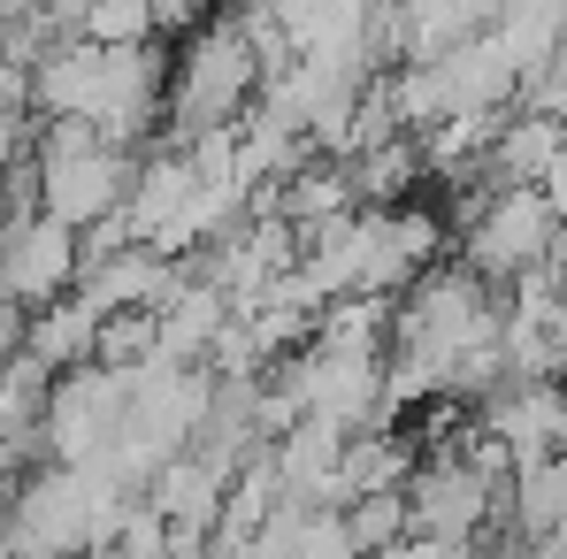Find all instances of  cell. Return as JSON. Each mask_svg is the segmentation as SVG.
Listing matches in <instances>:
<instances>
[{
	"instance_id": "obj_1",
	"label": "cell",
	"mask_w": 567,
	"mask_h": 559,
	"mask_svg": "<svg viewBox=\"0 0 567 559\" xmlns=\"http://www.w3.org/2000/svg\"><path fill=\"white\" fill-rule=\"evenodd\" d=\"M31 177H39V215L85 238L93 222L123 215V199H131V177H138V169H131L123 146H107V138H93V131H78V123H47Z\"/></svg>"
},
{
	"instance_id": "obj_2",
	"label": "cell",
	"mask_w": 567,
	"mask_h": 559,
	"mask_svg": "<svg viewBox=\"0 0 567 559\" xmlns=\"http://www.w3.org/2000/svg\"><path fill=\"white\" fill-rule=\"evenodd\" d=\"M169 115H177V131L192 138H223V131H238V115L261 100V54H254V39H246V23H207L199 39L185 46V62H177V77H169Z\"/></svg>"
},
{
	"instance_id": "obj_3",
	"label": "cell",
	"mask_w": 567,
	"mask_h": 559,
	"mask_svg": "<svg viewBox=\"0 0 567 559\" xmlns=\"http://www.w3.org/2000/svg\"><path fill=\"white\" fill-rule=\"evenodd\" d=\"M123 414H131V375L123 369H100V361L93 369H70V375H54V391H47L39 445L54 453V467H93L115 445Z\"/></svg>"
},
{
	"instance_id": "obj_4",
	"label": "cell",
	"mask_w": 567,
	"mask_h": 559,
	"mask_svg": "<svg viewBox=\"0 0 567 559\" xmlns=\"http://www.w3.org/2000/svg\"><path fill=\"white\" fill-rule=\"evenodd\" d=\"M85 277V253H78V230H62V222H47V215H16L8 230H0V291L16 299V307H54L70 283Z\"/></svg>"
},
{
	"instance_id": "obj_5",
	"label": "cell",
	"mask_w": 567,
	"mask_h": 559,
	"mask_svg": "<svg viewBox=\"0 0 567 559\" xmlns=\"http://www.w3.org/2000/svg\"><path fill=\"white\" fill-rule=\"evenodd\" d=\"M93 353H100V314L85 299H54L23 322V361H39L47 375L93 369Z\"/></svg>"
},
{
	"instance_id": "obj_6",
	"label": "cell",
	"mask_w": 567,
	"mask_h": 559,
	"mask_svg": "<svg viewBox=\"0 0 567 559\" xmlns=\"http://www.w3.org/2000/svg\"><path fill=\"white\" fill-rule=\"evenodd\" d=\"M545 222H553V207H545V199H529V191L498 199V207L468 230L475 269H522V261H537V253H545Z\"/></svg>"
},
{
	"instance_id": "obj_7",
	"label": "cell",
	"mask_w": 567,
	"mask_h": 559,
	"mask_svg": "<svg viewBox=\"0 0 567 559\" xmlns=\"http://www.w3.org/2000/svg\"><path fill=\"white\" fill-rule=\"evenodd\" d=\"M162 23H154V8H131V0H115V8H85L78 15V39L85 46H146Z\"/></svg>"
}]
</instances>
